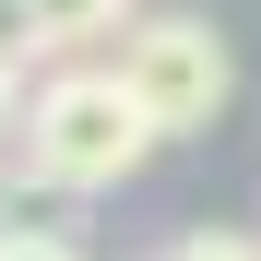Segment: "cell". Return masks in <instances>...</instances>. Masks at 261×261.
<instances>
[{"label": "cell", "instance_id": "6da1fadb", "mask_svg": "<svg viewBox=\"0 0 261 261\" xmlns=\"http://www.w3.org/2000/svg\"><path fill=\"white\" fill-rule=\"evenodd\" d=\"M12 166L24 190H60V202H95L119 178L154 166V119L130 107L119 60H48L24 83V119H12Z\"/></svg>", "mask_w": 261, "mask_h": 261}, {"label": "cell", "instance_id": "7a4b0ae2", "mask_svg": "<svg viewBox=\"0 0 261 261\" xmlns=\"http://www.w3.org/2000/svg\"><path fill=\"white\" fill-rule=\"evenodd\" d=\"M107 60L130 83V107L154 119V143H202V130L226 119V95H238V60H226V36L202 12H143Z\"/></svg>", "mask_w": 261, "mask_h": 261}, {"label": "cell", "instance_id": "3957f363", "mask_svg": "<svg viewBox=\"0 0 261 261\" xmlns=\"http://www.w3.org/2000/svg\"><path fill=\"white\" fill-rule=\"evenodd\" d=\"M36 12V60H95L143 24V0H24Z\"/></svg>", "mask_w": 261, "mask_h": 261}, {"label": "cell", "instance_id": "277c9868", "mask_svg": "<svg viewBox=\"0 0 261 261\" xmlns=\"http://www.w3.org/2000/svg\"><path fill=\"white\" fill-rule=\"evenodd\" d=\"M166 261H261V238H238V226H190Z\"/></svg>", "mask_w": 261, "mask_h": 261}, {"label": "cell", "instance_id": "5b68a950", "mask_svg": "<svg viewBox=\"0 0 261 261\" xmlns=\"http://www.w3.org/2000/svg\"><path fill=\"white\" fill-rule=\"evenodd\" d=\"M0 261H83V249L48 238V226H0Z\"/></svg>", "mask_w": 261, "mask_h": 261}, {"label": "cell", "instance_id": "8992f818", "mask_svg": "<svg viewBox=\"0 0 261 261\" xmlns=\"http://www.w3.org/2000/svg\"><path fill=\"white\" fill-rule=\"evenodd\" d=\"M0 60H36V12L24 0H0Z\"/></svg>", "mask_w": 261, "mask_h": 261}, {"label": "cell", "instance_id": "52a82bcc", "mask_svg": "<svg viewBox=\"0 0 261 261\" xmlns=\"http://www.w3.org/2000/svg\"><path fill=\"white\" fill-rule=\"evenodd\" d=\"M12 119H24V60H0V154H12Z\"/></svg>", "mask_w": 261, "mask_h": 261}, {"label": "cell", "instance_id": "ba28073f", "mask_svg": "<svg viewBox=\"0 0 261 261\" xmlns=\"http://www.w3.org/2000/svg\"><path fill=\"white\" fill-rule=\"evenodd\" d=\"M0 226H12V214H0Z\"/></svg>", "mask_w": 261, "mask_h": 261}]
</instances>
